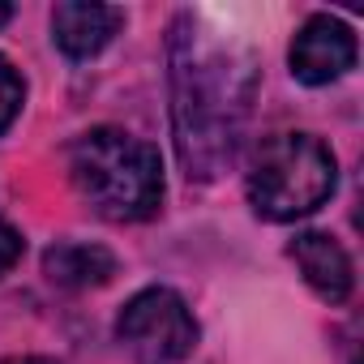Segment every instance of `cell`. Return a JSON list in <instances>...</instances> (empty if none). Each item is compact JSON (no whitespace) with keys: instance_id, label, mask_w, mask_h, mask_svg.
I'll use <instances>...</instances> for the list:
<instances>
[{"instance_id":"277c9868","label":"cell","mask_w":364,"mask_h":364,"mask_svg":"<svg viewBox=\"0 0 364 364\" xmlns=\"http://www.w3.org/2000/svg\"><path fill=\"white\" fill-rule=\"evenodd\" d=\"M116 338L137 364H185L198 347V321L171 287H146L120 309Z\"/></svg>"},{"instance_id":"7a4b0ae2","label":"cell","mask_w":364,"mask_h":364,"mask_svg":"<svg viewBox=\"0 0 364 364\" xmlns=\"http://www.w3.org/2000/svg\"><path fill=\"white\" fill-rule=\"evenodd\" d=\"M69 180L112 223H141L163 206V159L124 129L82 133L69 146Z\"/></svg>"},{"instance_id":"30bf717a","label":"cell","mask_w":364,"mask_h":364,"mask_svg":"<svg viewBox=\"0 0 364 364\" xmlns=\"http://www.w3.org/2000/svg\"><path fill=\"white\" fill-rule=\"evenodd\" d=\"M22 249H26L22 232H18V228H9V223H0V279H5V274L22 262Z\"/></svg>"},{"instance_id":"5b68a950","label":"cell","mask_w":364,"mask_h":364,"mask_svg":"<svg viewBox=\"0 0 364 364\" xmlns=\"http://www.w3.org/2000/svg\"><path fill=\"white\" fill-rule=\"evenodd\" d=\"M355 31L343 22V18H330V14H313L296 39H291V52H287V65H291V77L304 82V86H330L338 82L343 73L355 69Z\"/></svg>"},{"instance_id":"3957f363","label":"cell","mask_w":364,"mask_h":364,"mask_svg":"<svg viewBox=\"0 0 364 364\" xmlns=\"http://www.w3.org/2000/svg\"><path fill=\"white\" fill-rule=\"evenodd\" d=\"M338 185L334 150L313 133H274L257 146L245 193L253 210L270 223H296L330 202Z\"/></svg>"},{"instance_id":"9c48e42d","label":"cell","mask_w":364,"mask_h":364,"mask_svg":"<svg viewBox=\"0 0 364 364\" xmlns=\"http://www.w3.org/2000/svg\"><path fill=\"white\" fill-rule=\"evenodd\" d=\"M22 103H26V82L9 56H0V133L14 129V120L22 116Z\"/></svg>"},{"instance_id":"7c38bea8","label":"cell","mask_w":364,"mask_h":364,"mask_svg":"<svg viewBox=\"0 0 364 364\" xmlns=\"http://www.w3.org/2000/svg\"><path fill=\"white\" fill-rule=\"evenodd\" d=\"M9 18H14V5H0V26H5Z\"/></svg>"},{"instance_id":"8992f818","label":"cell","mask_w":364,"mask_h":364,"mask_svg":"<svg viewBox=\"0 0 364 364\" xmlns=\"http://www.w3.org/2000/svg\"><path fill=\"white\" fill-rule=\"evenodd\" d=\"M287 253H291V262L300 266V274H304V283L313 287L317 300L343 304V300L351 296L355 270H351L347 249H343L334 236H326V232H300V236L287 245Z\"/></svg>"},{"instance_id":"52a82bcc","label":"cell","mask_w":364,"mask_h":364,"mask_svg":"<svg viewBox=\"0 0 364 364\" xmlns=\"http://www.w3.org/2000/svg\"><path fill=\"white\" fill-rule=\"evenodd\" d=\"M120 26H124V9H116V5H82V0H69V5L52 9V43L69 60L99 56L116 39Z\"/></svg>"},{"instance_id":"ba28073f","label":"cell","mask_w":364,"mask_h":364,"mask_svg":"<svg viewBox=\"0 0 364 364\" xmlns=\"http://www.w3.org/2000/svg\"><path fill=\"white\" fill-rule=\"evenodd\" d=\"M43 274L56 287L69 291H86V287H103L116 274V253L90 240H60L43 253Z\"/></svg>"},{"instance_id":"6da1fadb","label":"cell","mask_w":364,"mask_h":364,"mask_svg":"<svg viewBox=\"0 0 364 364\" xmlns=\"http://www.w3.org/2000/svg\"><path fill=\"white\" fill-rule=\"evenodd\" d=\"M171 95L180 163L189 180H215L240 150L253 103L249 60H240L232 48H206L193 35V18H180L171 39Z\"/></svg>"},{"instance_id":"8fae6325","label":"cell","mask_w":364,"mask_h":364,"mask_svg":"<svg viewBox=\"0 0 364 364\" xmlns=\"http://www.w3.org/2000/svg\"><path fill=\"white\" fill-rule=\"evenodd\" d=\"M5 364H56V360H48V355H9Z\"/></svg>"}]
</instances>
